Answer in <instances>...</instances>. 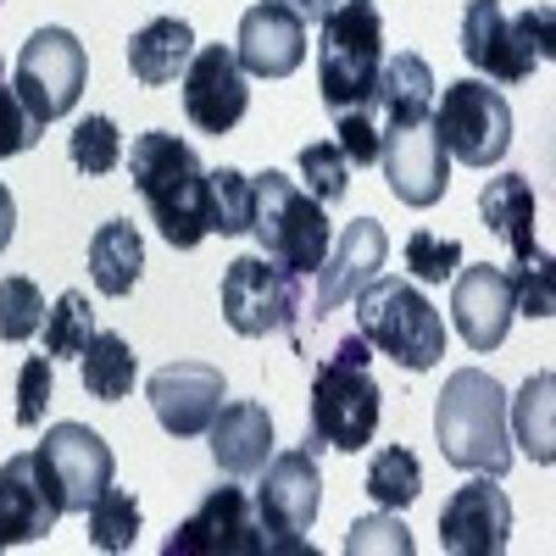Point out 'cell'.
I'll return each instance as SVG.
<instances>
[{
    "mask_svg": "<svg viewBox=\"0 0 556 556\" xmlns=\"http://www.w3.org/2000/svg\"><path fill=\"white\" fill-rule=\"evenodd\" d=\"M89 340H96V312H89V295L84 290L56 295V306L45 312V356H51V362H78Z\"/></svg>",
    "mask_w": 556,
    "mask_h": 556,
    "instance_id": "f546056e",
    "label": "cell"
},
{
    "mask_svg": "<svg viewBox=\"0 0 556 556\" xmlns=\"http://www.w3.org/2000/svg\"><path fill=\"white\" fill-rule=\"evenodd\" d=\"M84 84H89V51L78 45V34L67 28L28 34V45L17 51V67H12V89L34 123L67 117L84 96Z\"/></svg>",
    "mask_w": 556,
    "mask_h": 556,
    "instance_id": "9c48e42d",
    "label": "cell"
},
{
    "mask_svg": "<svg viewBox=\"0 0 556 556\" xmlns=\"http://www.w3.org/2000/svg\"><path fill=\"white\" fill-rule=\"evenodd\" d=\"M506 534H513V501H506V490L490 473L451 490L445 513H440V551H451V556H501Z\"/></svg>",
    "mask_w": 556,
    "mask_h": 556,
    "instance_id": "2e32d148",
    "label": "cell"
},
{
    "mask_svg": "<svg viewBox=\"0 0 556 556\" xmlns=\"http://www.w3.org/2000/svg\"><path fill=\"white\" fill-rule=\"evenodd\" d=\"M317 506H323V473H317V456L306 445L285 451V456H267L262 468V490H256V513L262 529L273 540V551H306V529L317 523Z\"/></svg>",
    "mask_w": 556,
    "mask_h": 556,
    "instance_id": "8fae6325",
    "label": "cell"
},
{
    "mask_svg": "<svg viewBox=\"0 0 556 556\" xmlns=\"http://www.w3.org/2000/svg\"><path fill=\"white\" fill-rule=\"evenodd\" d=\"M151 406H156V424L173 440H195L212 429V417L223 406V367L212 362H173L162 374H151L146 384Z\"/></svg>",
    "mask_w": 556,
    "mask_h": 556,
    "instance_id": "ac0fdd59",
    "label": "cell"
},
{
    "mask_svg": "<svg viewBox=\"0 0 556 556\" xmlns=\"http://www.w3.org/2000/svg\"><path fill=\"white\" fill-rule=\"evenodd\" d=\"M212 235H251V178L240 167L212 173Z\"/></svg>",
    "mask_w": 556,
    "mask_h": 556,
    "instance_id": "e575fe53",
    "label": "cell"
},
{
    "mask_svg": "<svg viewBox=\"0 0 556 556\" xmlns=\"http://www.w3.org/2000/svg\"><path fill=\"white\" fill-rule=\"evenodd\" d=\"M184 112L201 134H235L251 112V78L235 56V45H195L184 67Z\"/></svg>",
    "mask_w": 556,
    "mask_h": 556,
    "instance_id": "5bb4252c",
    "label": "cell"
},
{
    "mask_svg": "<svg viewBox=\"0 0 556 556\" xmlns=\"http://www.w3.org/2000/svg\"><path fill=\"white\" fill-rule=\"evenodd\" d=\"M190 56H195V28L184 17H156L128 39V67L146 89H162V84L184 78Z\"/></svg>",
    "mask_w": 556,
    "mask_h": 556,
    "instance_id": "cb8c5ba5",
    "label": "cell"
},
{
    "mask_svg": "<svg viewBox=\"0 0 556 556\" xmlns=\"http://www.w3.org/2000/svg\"><path fill=\"white\" fill-rule=\"evenodd\" d=\"M317 45V89L329 112H356L374 101V84L384 67V17L374 0H334L323 12Z\"/></svg>",
    "mask_w": 556,
    "mask_h": 556,
    "instance_id": "5b68a950",
    "label": "cell"
},
{
    "mask_svg": "<svg viewBox=\"0 0 556 556\" xmlns=\"http://www.w3.org/2000/svg\"><path fill=\"white\" fill-rule=\"evenodd\" d=\"M356 334L367 345H379L406 374H429L445 356V323L429 306V295L406 285V278H374L356 295Z\"/></svg>",
    "mask_w": 556,
    "mask_h": 556,
    "instance_id": "8992f818",
    "label": "cell"
},
{
    "mask_svg": "<svg viewBox=\"0 0 556 556\" xmlns=\"http://www.w3.org/2000/svg\"><path fill=\"white\" fill-rule=\"evenodd\" d=\"M513 301H518L523 317H551V312H556V295H551V256H545V251H534L529 262H518V273H513Z\"/></svg>",
    "mask_w": 556,
    "mask_h": 556,
    "instance_id": "f35d334b",
    "label": "cell"
},
{
    "mask_svg": "<svg viewBox=\"0 0 556 556\" xmlns=\"http://www.w3.org/2000/svg\"><path fill=\"white\" fill-rule=\"evenodd\" d=\"M251 235L262 240V256H273L295 278H312L334 245V228H329L323 201H312L301 184L278 167L251 178Z\"/></svg>",
    "mask_w": 556,
    "mask_h": 556,
    "instance_id": "277c9868",
    "label": "cell"
},
{
    "mask_svg": "<svg viewBox=\"0 0 556 556\" xmlns=\"http://www.w3.org/2000/svg\"><path fill=\"white\" fill-rule=\"evenodd\" d=\"M12 235H17V201H12L7 184H0V251L12 245Z\"/></svg>",
    "mask_w": 556,
    "mask_h": 556,
    "instance_id": "b9f144b4",
    "label": "cell"
},
{
    "mask_svg": "<svg viewBox=\"0 0 556 556\" xmlns=\"http://www.w3.org/2000/svg\"><path fill=\"white\" fill-rule=\"evenodd\" d=\"M551 395H556V379L551 374H534L523 390H518V401H513V412H506V424L518 429V445L540 462V468H551L556 462V429H551Z\"/></svg>",
    "mask_w": 556,
    "mask_h": 556,
    "instance_id": "83f0119b",
    "label": "cell"
},
{
    "mask_svg": "<svg viewBox=\"0 0 556 556\" xmlns=\"http://www.w3.org/2000/svg\"><path fill=\"white\" fill-rule=\"evenodd\" d=\"M518 317V301H513V273L506 267H456V290H451V323L456 334L468 340V351H495L506 340Z\"/></svg>",
    "mask_w": 556,
    "mask_h": 556,
    "instance_id": "d6986e66",
    "label": "cell"
},
{
    "mask_svg": "<svg viewBox=\"0 0 556 556\" xmlns=\"http://www.w3.org/2000/svg\"><path fill=\"white\" fill-rule=\"evenodd\" d=\"M206 434H212V462L228 479L262 473L267 456H273V417H267L262 401H228V406H217Z\"/></svg>",
    "mask_w": 556,
    "mask_h": 556,
    "instance_id": "7402d4cb",
    "label": "cell"
},
{
    "mask_svg": "<svg viewBox=\"0 0 556 556\" xmlns=\"http://www.w3.org/2000/svg\"><path fill=\"white\" fill-rule=\"evenodd\" d=\"M134 374H139V356L128 351V340L112 334V329H96V340H89L84 356H78L84 390L96 401H106V406H117V401L134 395Z\"/></svg>",
    "mask_w": 556,
    "mask_h": 556,
    "instance_id": "4316f807",
    "label": "cell"
},
{
    "mask_svg": "<svg viewBox=\"0 0 556 556\" xmlns=\"http://www.w3.org/2000/svg\"><path fill=\"white\" fill-rule=\"evenodd\" d=\"M462 56L495 84H523L540 62H551V12H506L501 0H468L462 12Z\"/></svg>",
    "mask_w": 556,
    "mask_h": 556,
    "instance_id": "52a82bcc",
    "label": "cell"
},
{
    "mask_svg": "<svg viewBox=\"0 0 556 556\" xmlns=\"http://www.w3.org/2000/svg\"><path fill=\"white\" fill-rule=\"evenodd\" d=\"M51 406V356H28L17 367V429H39Z\"/></svg>",
    "mask_w": 556,
    "mask_h": 556,
    "instance_id": "60d3db41",
    "label": "cell"
},
{
    "mask_svg": "<svg viewBox=\"0 0 556 556\" xmlns=\"http://www.w3.org/2000/svg\"><path fill=\"white\" fill-rule=\"evenodd\" d=\"M384 256H390V235H384V223H379V217H356V223H345V235L329 245V256H323V267H317L312 323H317V317H329V312H340L345 301H356V295L379 278Z\"/></svg>",
    "mask_w": 556,
    "mask_h": 556,
    "instance_id": "e0dca14e",
    "label": "cell"
},
{
    "mask_svg": "<svg viewBox=\"0 0 556 556\" xmlns=\"http://www.w3.org/2000/svg\"><path fill=\"white\" fill-rule=\"evenodd\" d=\"M367 112H374L379 134L406 128V123H429V112H434V73H429V62H424V56H412V51L384 56Z\"/></svg>",
    "mask_w": 556,
    "mask_h": 556,
    "instance_id": "603a6c76",
    "label": "cell"
},
{
    "mask_svg": "<svg viewBox=\"0 0 556 556\" xmlns=\"http://www.w3.org/2000/svg\"><path fill=\"white\" fill-rule=\"evenodd\" d=\"M235 56L245 78H290L306 62V17L290 12L285 0H262V7L240 17Z\"/></svg>",
    "mask_w": 556,
    "mask_h": 556,
    "instance_id": "ffe728a7",
    "label": "cell"
},
{
    "mask_svg": "<svg viewBox=\"0 0 556 556\" xmlns=\"http://www.w3.org/2000/svg\"><path fill=\"white\" fill-rule=\"evenodd\" d=\"M479 212H484V228L506 240L518 262H529L540 245H534V184L523 173H501L479 190Z\"/></svg>",
    "mask_w": 556,
    "mask_h": 556,
    "instance_id": "d4e9b609",
    "label": "cell"
},
{
    "mask_svg": "<svg viewBox=\"0 0 556 556\" xmlns=\"http://www.w3.org/2000/svg\"><path fill=\"white\" fill-rule=\"evenodd\" d=\"M456 267H462V245L451 235L417 228V235L406 240V273L417 278V285H445V278H456Z\"/></svg>",
    "mask_w": 556,
    "mask_h": 556,
    "instance_id": "d590c367",
    "label": "cell"
},
{
    "mask_svg": "<svg viewBox=\"0 0 556 556\" xmlns=\"http://www.w3.org/2000/svg\"><path fill=\"white\" fill-rule=\"evenodd\" d=\"M334 146H340V156L351 162V167H367V162H379V146H384V134H379V123H374V112L367 106H356V112H334Z\"/></svg>",
    "mask_w": 556,
    "mask_h": 556,
    "instance_id": "74e56055",
    "label": "cell"
},
{
    "mask_svg": "<svg viewBox=\"0 0 556 556\" xmlns=\"http://www.w3.org/2000/svg\"><path fill=\"white\" fill-rule=\"evenodd\" d=\"M39 329H45V295H39V285H34V278H23V273L0 278V340L23 345Z\"/></svg>",
    "mask_w": 556,
    "mask_h": 556,
    "instance_id": "d6a6232c",
    "label": "cell"
},
{
    "mask_svg": "<svg viewBox=\"0 0 556 556\" xmlns=\"http://www.w3.org/2000/svg\"><path fill=\"white\" fill-rule=\"evenodd\" d=\"M434 134L462 167H495L513 151V106L484 78H456L434 106Z\"/></svg>",
    "mask_w": 556,
    "mask_h": 556,
    "instance_id": "ba28073f",
    "label": "cell"
},
{
    "mask_svg": "<svg viewBox=\"0 0 556 556\" xmlns=\"http://www.w3.org/2000/svg\"><path fill=\"white\" fill-rule=\"evenodd\" d=\"M128 178L139 201L151 206L156 235L173 251H195L212 235V173L201 167L195 146H184L178 134L167 128L139 134L128 156Z\"/></svg>",
    "mask_w": 556,
    "mask_h": 556,
    "instance_id": "6da1fadb",
    "label": "cell"
},
{
    "mask_svg": "<svg viewBox=\"0 0 556 556\" xmlns=\"http://www.w3.org/2000/svg\"><path fill=\"white\" fill-rule=\"evenodd\" d=\"M67 156H73V167H78L84 178L117 173V162H123V134H117V123H112V117H84V123L67 134Z\"/></svg>",
    "mask_w": 556,
    "mask_h": 556,
    "instance_id": "1f68e13d",
    "label": "cell"
},
{
    "mask_svg": "<svg viewBox=\"0 0 556 556\" xmlns=\"http://www.w3.org/2000/svg\"><path fill=\"white\" fill-rule=\"evenodd\" d=\"M84 518H89V545L96 551H134L139 540V501L117 484H106L96 501L84 506Z\"/></svg>",
    "mask_w": 556,
    "mask_h": 556,
    "instance_id": "4dcf8cb0",
    "label": "cell"
},
{
    "mask_svg": "<svg viewBox=\"0 0 556 556\" xmlns=\"http://www.w3.org/2000/svg\"><path fill=\"white\" fill-rule=\"evenodd\" d=\"M34 462H39V473H45V484H51L62 513H84L117 473L112 445L84 424H51L45 440H39V451H34Z\"/></svg>",
    "mask_w": 556,
    "mask_h": 556,
    "instance_id": "4fadbf2b",
    "label": "cell"
},
{
    "mask_svg": "<svg viewBox=\"0 0 556 556\" xmlns=\"http://www.w3.org/2000/svg\"><path fill=\"white\" fill-rule=\"evenodd\" d=\"M139 273H146V240H139V228L123 217L101 223L89 235V278H96V290L117 301L139 285Z\"/></svg>",
    "mask_w": 556,
    "mask_h": 556,
    "instance_id": "484cf974",
    "label": "cell"
},
{
    "mask_svg": "<svg viewBox=\"0 0 556 556\" xmlns=\"http://www.w3.org/2000/svg\"><path fill=\"white\" fill-rule=\"evenodd\" d=\"M417 490H424V468H417V456L406 445H384L367 462V495H374L379 513H401V506L417 501Z\"/></svg>",
    "mask_w": 556,
    "mask_h": 556,
    "instance_id": "f1b7e54d",
    "label": "cell"
},
{
    "mask_svg": "<svg viewBox=\"0 0 556 556\" xmlns=\"http://www.w3.org/2000/svg\"><path fill=\"white\" fill-rule=\"evenodd\" d=\"M379 412H384V395L367 374V340L362 334H345L334 345V356L317 362L312 374V417H306V451H362L374 445L379 434Z\"/></svg>",
    "mask_w": 556,
    "mask_h": 556,
    "instance_id": "3957f363",
    "label": "cell"
},
{
    "mask_svg": "<svg viewBox=\"0 0 556 556\" xmlns=\"http://www.w3.org/2000/svg\"><path fill=\"white\" fill-rule=\"evenodd\" d=\"M434 434L451 468L501 479L513 468V424H506V390L484 367H456L434 401Z\"/></svg>",
    "mask_w": 556,
    "mask_h": 556,
    "instance_id": "7a4b0ae2",
    "label": "cell"
},
{
    "mask_svg": "<svg viewBox=\"0 0 556 556\" xmlns=\"http://www.w3.org/2000/svg\"><path fill=\"white\" fill-rule=\"evenodd\" d=\"M223 317L240 340L285 334L301 317V278L273 256H235L223 267Z\"/></svg>",
    "mask_w": 556,
    "mask_h": 556,
    "instance_id": "30bf717a",
    "label": "cell"
},
{
    "mask_svg": "<svg viewBox=\"0 0 556 556\" xmlns=\"http://www.w3.org/2000/svg\"><path fill=\"white\" fill-rule=\"evenodd\" d=\"M345 551L351 556H367V551H390V556H412V534L401 518L379 513V518H356L351 534H345Z\"/></svg>",
    "mask_w": 556,
    "mask_h": 556,
    "instance_id": "ab89813d",
    "label": "cell"
},
{
    "mask_svg": "<svg viewBox=\"0 0 556 556\" xmlns=\"http://www.w3.org/2000/svg\"><path fill=\"white\" fill-rule=\"evenodd\" d=\"M39 134H45V123L28 117V106L17 101V89H12V78L0 73V162L34 151V146H39Z\"/></svg>",
    "mask_w": 556,
    "mask_h": 556,
    "instance_id": "8d00e7d4",
    "label": "cell"
},
{
    "mask_svg": "<svg viewBox=\"0 0 556 556\" xmlns=\"http://www.w3.org/2000/svg\"><path fill=\"white\" fill-rule=\"evenodd\" d=\"M301 190L312 195V201H345V190H351V162L340 156V146L334 139H312V146L301 151Z\"/></svg>",
    "mask_w": 556,
    "mask_h": 556,
    "instance_id": "836d02e7",
    "label": "cell"
},
{
    "mask_svg": "<svg viewBox=\"0 0 556 556\" xmlns=\"http://www.w3.org/2000/svg\"><path fill=\"white\" fill-rule=\"evenodd\" d=\"M379 162H384V184L401 206H417L429 212L445 184H451V151L440 146L434 123H406V128H390L384 146H379Z\"/></svg>",
    "mask_w": 556,
    "mask_h": 556,
    "instance_id": "9a60e30c",
    "label": "cell"
},
{
    "mask_svg": "<svg viewBox=\"0 0 556 556\" xmlns=\"http://www.w3.org/2000/svg\"><path fill=\"white\" fill-rule=\"evenodd\" d=\"M285 7H290V12H301L306 23H323V12H329L334 0H285Z\"/></svg>",
    "mask_w": 556,
    "mask_h": 556,
    "instance_id": "7bdbcfd3",
    "label": "cell"
},
{
    "mask_svg": "<svg viewBox=\"0 0 556 556\" xmlns=\"http://www.w3.org/2000/svg\"><path fill=\"white\" fill-rule=\"evenodd\" d=\"M56 518H62V506H56L51 484H45L34 451H17L7 468H0V551L45 540L56 529Z\"/></svg>",
    "mask_w": 556,
    "mask_h": 556,
    "instance_id": "44dd1931",
    "label": "cell"
},
{
    "mask_svg": "<svg viewBox=\"0 0 556 556\" xmlns=\"http://www.w3.org/2000/svg\"><path fill=\"white\" fill-rule=\"evenodd\" d=\"M267 551H273V540L262 529V513L240 484L212 490L162 545V556H267Z\"/></svg>",
    "mask_w": 556,
    "mask_h": 556,
    "instance_id": "7c38bea8",
    "label": "cell"
}]
</instances>
